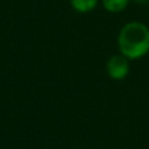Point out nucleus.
Segmentation results:
<instances>
[{
    "mask_svg": "<svg viewBox=\"0 0 149 149\" xmlns=\"http://www.w3.org/2000/svg\"><path fill=\"white\" fill-rule=\"evenodd\" d=\"M135 1H137V3H146L149 0H135Z\"/></svg>",
    "mask_w": 149,
    "mask_h": 149,
    "instance_id": "39448f33",
    "label": "nucleus"
},
{
    "mask_svg": "<svg viewBox=\"0 0 149 149\" xmlns=\"http://www.w3.org/2000/svg\"><path fill=\"white\" fill-rule=\"evenodd\" d=\"M98 1L99 0H70V4L79 13H87L98 6Z\"/></svg>",
    "mask_w": 149,
    "mask_h": 149,
    "instance_id": "7ed1b4c3",
    "label": "nucleus"
},
{
    "mask_svg": "<svg viewBox=\"0 0 149 149\" xmlns=\"http://www.w3.org/2000/svg\"><path fill=\"white\" fill-rule=\"evenodd\" d=\"M107 73L115 81H121L130 74V59L123 54H115L110 57L107 65Z\"/></svg>",
    "mask_w": 149,
    "mask_h": 149,
    "instance_id": "f03ea898",
    "label": "nucleus"
},
{
    "mask_svg": "<svg viewBox=\"0 0 149 149\" xmlns=\"http://www.w3.org/2000/svg\"><path fill=\"white\" fill-rule=\"evenodd\" d=\"M128 3H130V0H102L104 9L111 13H118V12L124 11Z\"/></svg>",
    "mask_w": 149,
    "mask_h": 149,
    "instance_id": "20e7f679",
    "label": "nucleus"
},
{
    "mask_svg": "<svg viewBox=\"0 0 149 149\" xmlns=\"http://www.w3.org/2000/svg\"><path fill=\"white\" fill-rule=\"evenodd\" d=\"M119 52L128 59H139L149 53V28L140 21H131L120 29Z\"/></svg>",
    "mask_w": 149,
    "mask_h": 149,
    "instance_id": "f257e3e1",
    "label": "nucleus"
}]
</instances>
